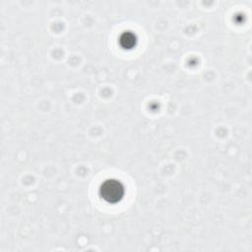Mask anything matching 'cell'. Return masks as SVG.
Masks as SVG:
<instances>
[{"label":"cell","mask_w":252,"mask_h":252,"mask_svg":"<svg viewBox=\"0 0 252 252\" xmlns=\"http://www.w3.org/2000/svg\"><path fill=\"white\" fill-rule=\"evenodd\" d=\"M99 194L106 202L116 203L123 197L124 188L119 181L115 179H108L101 184Z\"/></svg>","instance_id":"cell-1"}]
</instances>
